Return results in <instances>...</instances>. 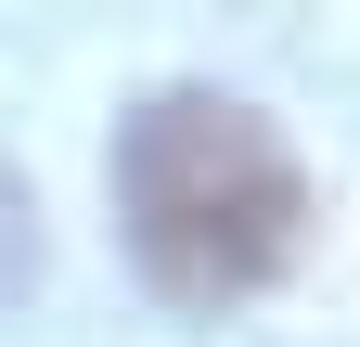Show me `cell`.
<instances>
[{
  "label": "cell",
  "instance_id": "cell-1",
  "mask_svg": "<svg viewBox=\"0 0 360 347\" xmlns=\"http://www.w3.org/2000/svg\"><path fill=\"white\" fill-rule=\"evenodd\" d=\"M116 219L142 283L180 296V309H232L296 257L309 181L283 155V129L232 91H155L116 129Z\"/></svg>",
  "mask_w": 360,
  "mask_h": 347
},
{
  "label": "cell",
  "instance_id": "cell-2",
  "mask_svg": "<svg viewBox=\"0 0 360 347\" xmlns=\"http://www.w3.org/2000/svg\"><path fill=\"white\" fill-rule=\"evenodd\" d=\"M39 283V193H26V167H0V309Z\"/></svg>",
  "mask_w": 360,
  "mask_h": 347
}]
</instances>
